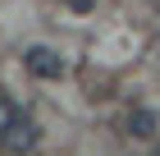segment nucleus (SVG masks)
Instances as JSON below:
<instances>
[{"mask_svg":"<svg viewBox=\"0 0 160 156\" xmlns=\"http://www.w3.org/2000/svg\"><path fill=\"white\" fill-rule=\"evenodd\" d=\"M37 143H41V129H37L32 120H28V115H18V120H14L9 129H5V138H0V147H5L9 156H23V152H32Z\"/></svg>","mask_w":160,"mask_h":156,"instance_id":"obj_1","label":"nucleus"},{"mask_svg":"<svg viewBox=\"0 0 160 156\" xmlns=\"http://www.w3.org/2000/svg\"><path fill=\"white\" fill-rule=\"evenodd\" d=\"M23 64H28V73H37V78H64V55L50 51V46H28Z\"/></svg>","mask_w":160,"mask_h":156,"instance_id":"obj_2","label":"nucleus"},{"mask_svg":"<svg viewBox=\"0 0 160 156\" xmlns=\"http://www.w3.org/2000/svg\"><path fill=\"white\" fill-rule=\"evenodd\" d=\"M156 129H160L156 110H133V115H128V133H133V138H151Z\"/></svg>","mask_w":160,"mask_h":156,"instance_id":"obj_3","label":"nucleus"},{"mask_svg":"<svg viewBox=\"0 0 160 156\" xmlns=\"http://www.w3.org/2000/svg\"><path fill=\"white\" fill-rule=\"evenodd\" d=\"M18 115H23V110L14 106L9 96H0V138H5V129H9V124H14V120H18Z\"/></svg>","mask_w":160,"mask_h":156,"instance_id":"obj_4","label":"nucleus"},{"mask_svg":"<svg viewBox=\"0 0 160 156\" xmlns=\"http://www.w3.org/2000/svg\"><path fill=\"white\" fill-rule=\"evenodd\" d=\"M92 5H96V0H69V9H78V14H87Z\"/></svg>","mask_w":160,"mask_h":156,"instance_id":"obj_5","label":"nucleus"},{"mask_svg":"<svg viewBox=\"0 0 160 156\" xmlns=\"http://www.w3.org/2000/svg\"><path fill=\"white\" fill-rule=\"evenodd\" d=\"M23 156H32V152H23Z\"/></svg>","mask_w":160,"mask_h":156,"instance_id":"obj_6","label":"nucleus"}]
</instances>
